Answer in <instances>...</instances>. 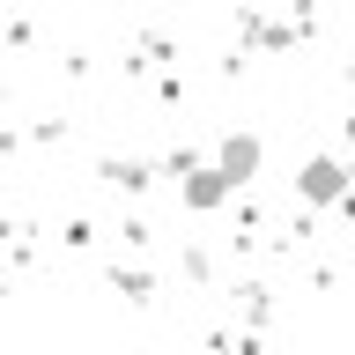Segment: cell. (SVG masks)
Here are the masks:
<instances>
[{
    "label": "cell",
    "mask_w": 355,
    "mask_h": 355,
    "mask_svg": "<svg viewBox=\"0 0 355 355\" xmlns=\"http://www.w3.org/2000/svg\"><path fill=\"white\" fill-rule=\"evenodd\" d=\"M296 193H304L311 207H333V200L348 193V163H340V155H311L304 171H296Z\"/></svg>",
    "instance_id": "6da1fadb"
},
{
    "label": "cell",
    "mask_w": 355,
    "mask_h": 355,
    "mask_svg": "<svg viewBox=\"0 0 355 355\" xmlns=\"http://www.w3.org/2000/svg\"><path fill=\"white\" fill-rule=\"evenodd\" d=\"M259 163H266V141H259V133H230V141H222V155H215V171L230 178V185H252V178H259Z\"/></svg>",
    "instance_id": "7a4b0ae2"
},
{
    "label": "cell",
    "mask_w": 355,
    "mask_h": 355,
    "mask_svg": "<svg viewBox=\"0 0 355 355\" xmlns=\"http://www.w3.org/2000/svg\"><path fill=\"white\" fill-rule=\"evenodd\" d=\"M230 193H237V185H230V178H222L215 163H185V185H178V200H185L193 215H207V207H222Z\"/></svg>",
    "instance_id": "3957f363"
},
{
    "label": "cell",
    "mask_w": 355,
    "mask_h": 355,
    "mask_svg": "<svg viewBox=\"0 0 355 355\" xmlns=\"http://www.w3.org/2000/svg\"><path fill=\"white\" fill-rule=\"evenodd\" d=\"M0 296H8V282H0Z\"/></svg>",
    "instance_id": "277c9868"
},
{
    "label": "cell",
    "mask_w": 355,
    "mask_h": 355,
    "mask_svg": "<svg viewBox=\"0 0 355 355\" xmlns=\"http://www.w3.org/2000/svg\"><path fill=\"white\" fill-rule=\"evenodd\" d=\"M348 82H355V67H348Z\"/></svg>",
    "instance_id": "5b68a950"
}]
</instances>
